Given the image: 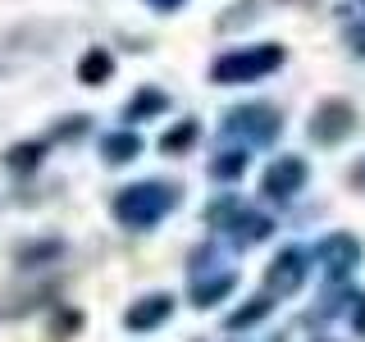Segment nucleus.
I'll list each match as a JSON object with an SVG mask.
<instances>
[{
  "label": "nucleus",
  "mask_w": 365,
  "mask_h": 342,
  "mask_svg": "<svg viewBox=\"0 0 365 342\" xmlns=\"http://www.w3.org/2000/svg\"><path fill=\"white\" fill-rule=\"evenodd\" d=\"M178 205L174 182H133L114 197V219L123 228H151Z\"/></svg>",
  "instance_id": "nucleus-1"
},
{
  "label": "nucleus",
  "mask_w": 365,
  "mask_h": 342,
  "mask_svg": "<svg viewBox=\"0 0 365 342\" xmlns=\"http://www.w3.org/2000/svg\"><path fill=\"white\" fill-rule=\"evenodd\" d=\"M283 64V46H247V51H228L220 55V60L210 64V83H220V87H237V83H256V78H265L274 73V68Z\"/></svg>",
  "instance_id": "nucleus-2"
},
{
  "label": "nucleus",
  "mask_w": 365,
  "mask_h": 342,
  "mask_svg": "<svg viewBox=\"0 0 365 342\" xmlns=\"http://www.w3.org/2000/svg\"><path fill=\"white\" fill-rule=\"evenodd\" d=\"M279 133H283V119L274 105H237L224 114V137H242L251 146L279 142Z\"/></svg>",
  "instance_id": "nucleus-3"
},
{
  "label": "nucleus",
  "mask_w": 365,
  "mask_h": 342,
  "mask_svg": "<svg viewBox=\"0 0 365 342\" xmlns=\"http://www.w3.org/2000/svg\"><path fill=\"white\" fill-rule=\"evenodd\" d=\"M306 133H311V142L319 146H338V142H347L351 133H356V110H351V100H319L315 114H311V123H306Z\"/></svg>",
  "instance_id": "nucleus-4"
},
{
  "label": "nucleus",
  "mask_w": 365,
  "mask_h": 342,
  "mask_svg": "<svg viewBox=\"0 0 365 342\" xmlns=\"http://www.w3.org/2000/svg\"><path fill=\"white\" fill-rule=\"evenodd\" d=\"M306 265H311V256H306L302 247H283L265 269V292L269 296H292L306 283Z\"/></svg>",
  "instance_id": "nucleus-5"
},
{
  "label": "nucleus",
  "mask_w": 365,
  "mask_h": 342,
  "mask_svg": "<svg viewBox=\"0 0 365 342\" xmlns=\"http://www.w3.org/2000/svg\"><path fill=\"white\" fill-rule=\"evenodd\" d=\"M306 178H311V169H306L302 155H279L265 169V178H260V192H265L269 201H292L297 192L306 187Z\"/></svg>",
  "instance_id": "nucleus-6"
},
{
  "label": "nucleus",
  "mask_w": 365,
  "mask_h": 342,
  "mask_svg": "<svg viewBox=\"0 0 365 342\" xmlns=\"http://www.w3.org/2000/svg\"><path fill=\"white\" fill-rule=\"evenodd\" d=\"M315 260L329 269V279H347V274L361 265V242L351 233H329L324 242L315 247Z\"/></svg>",
  "instance_id": "nucleus-7"
},
{
  "label": "nucleus",
  "mask_w": 365,
  "mask_h": 342,
  "mask_svg": "<svg viewBox=\"0 0 365 342\" xmlns=\"http://www.w3.org/2000/svg\"><path fill=\"white\" fill-rule=\"evenodd\" d=\"M169 315H174V296L155 292V296H142V301H133L128 315H123V324H128L133 333H146V328H160Z\"/></svg>",
  "instance_id": "nucleus-8"
},
{
  "label": "nucleus",
  "mask_w": 365,
  "mask_h": 342,
  "mask_svg": "<svg viewBox=\"0 0 365 342\" xmlns=\"http://www.w3.org/2000/svg\"><path fill=\"white\" fill-rule=\"evenodd\" d=\"M224 233L233 237L237 247H256V242H265V237L274 233V219H269V214H260V210H247V205H242V210H237V219L228 224Z\"/></svg>",
  "instance_id": "nucleus-9"
},
{
  "label": "nucleus",
  "mask_w": 365,
  "mask_h": 342,
  "mask_svg": "<svg viewBox=\"0 0 365 342\" xmlns=\"http://www.w3.org/2000/svg\"><path fill=\"white\" fill-rule=\"evenodd\" d=\"M237 288V274L233 269H224V274H215V279H197V274H192V306H220L228 292Z\"/></svg>",
  "instance_id": "nucleus-10"
},
{
  "label": "nucleus",
  "mask_w": 365,
  "mask_h": 342,
  "mask_svg": "<svg viewBox=\"0 0 365 342\" xmlns=\"http://www.w3.org/2000/svg\"><path fill=\"white\" fill-rule=\"evenodd\" d=\"M142 151V137H137L133 128H114L101 137V155L110 160V165H128V160Z\"/></svg>",
  "instance_id": "nucleus-11"
},
{
  "label": "nucleus",
  "mask_w": 365,
  "mask_h": 342,
  "mask_svg": "<svg viewBox=\"0 0 365 342\" xmlns=\"http://www.w3.org/2000/svg\"><path fill=\"white\" fill-rule=\"evenodd\" d=\"M165 110H169V96H165V91H160V87H142L128 100L123 119H128V123H142V119H155V114H165Z\"/></svg>",
  "instance_id": "nucleus-12"
},
{
  "label": "nucleus",
  "mask_w": 365,
  "mask_h": 342,
  "mask_svg": "<svg viewBox=\"0 0 365 342\" xmlns=\"http://www.w3.org/2000/svg\"><path fill=\"white\" fill-rule=\"evenodd\" d=\"M110 73H114V60H110V51H87L83 55V64H78V78H83L87 87H101V83H110Z\"/></svg>",
  "instance_id": "nucleus-13"
},
{
  "label": "nucleus",
  "mask_w": 365,
  "mask_h": 342,
  "mask_svg": "<svg viewBox=\"0 0 365 342\" xmlns=\"http://www.w3.org/2000/svg\"><path fill=\"white\" fill-rule=\"evenodd\" d=\"M46 160V142H19L5 151V169H14V174H32Z\"/></svg>",
  "instance_id": "nucleus-14"
},
{
  "label": "nucleus",
  "mask_w": 365,
  "mask_h": 342,
  "mask_svg": "<svg viewBox=\"0 0 365 342\" xmlns=\"http://www.w3.org/2000/svg\"><path fill=\"white\" fill-rule=\"evenodd\" d=\"M269 311H274L269 292H260V296H251L242 311H233V315H228V328H233V333H237V328H251V324H260V319H265Z\"/></svg>",
  "instance_id": "nucleus-15"
},
{
  "label": "nucleus",
  "mask_w": 365,
  "mask_h": 342,
  "mask_svg": "<svg viewBox=\"0 0 365 342\" xmlns=\"http://www.w3.org/2000/svg\"><path fill=\"white\" fill-rule=\"evenodd\" d=\"M201 137V128H197V119H182V123H174L165 137H160V151L165 155H178V151H187L192 142Z\"/></svg>",
  "instance_id": "nucleus-16"
},
{
  "label": "nucleus",
  "mask_w": 365,
  "mask_h": 342,
  "mask_svg": "<svg viewBox=\"0 0 365 342\" xmlns=\"http://www.w3.org/2000/svg\"><path fill=\"white\" fill-rule=\"evenodd\" d=\"M242 169H247V155L242 151H220V155L210 160V178H220V182L242 178Z\"/></svg>",
  "instance_id": "nucleus-17"
},
{
  "label": "nucleus",
  "mask_w": 365,
  "mask_h": 342,
  "mask_svg": "<svg viewBox=\"0 0 365 342\" xmlns=\"http://www.w3.org/2000/svg\"><path fill=\"white\" fill-rule=\"evenodd\" d=\"M237 210H242V201H237V197H220V201L210 205V210H205V224H210V228H220V233H224V228L237 219Z\"/></svg>",
  "instance_id": "nucleus-18"
},
{
  "label": "nucleus",
  "mask_w": 365,
  "mask_h": 342,
  "mask_svg": "<svg viewBox=\"0 0 365 342\" xmlns=\"http://www.w3.org/2000/svg\"><path fill=\"white\" fill-rule=\"evenodd\" d=\"M51 256H60V242H37L19 256V265H37V260H51Z\"/></svg>",
  "instance_id": "nucleus-19"
},
{
  "label": "nucleus",
  "mask_w": 365,
  "mask_h": 342,
  "mask_svg": "<svg viewBox=\"0 0 365 342\" xmlns=\"http://www.w3.org/2000/svg\"><path fill=\"white\" fill-rule=\"evenodd\" d=\"M347 41H351V51H356V55H365V28H351Z\"/></svg>",
  "instance_id": "nucleus-20"
},
{
  "label": "nucleus",
  "mask_w": 365,
  "mask_h": 342,
  "mask_svg": "<svg viewBox=\"0 0 365 342\" xmlns=\"http://www.w3.org/2000/svg\"><path fill=\"white\" fill-rule=\"evenodd\" d=\"M351 328L365 333V296H356V315H351Z\"/></svg>",
  "instance_id": "nucleus-21"
},
{
  "label": "nucleus",
  "mask_w": 365,
  "mask_h": 342,
  "mask_svg": "<svg viewBox=\"0 0 365 342\" xmlns=\"http://www.w3.org/2000/svg\"><path fill=\"white\" fill-rule=\"evenodd\" d=\"M351 187H361V192H365V160H361L356 169H351Z\"/></svg>",
  "instance_id": "nucleus-22"
},
{
  "label": "nucleus",
  "mask_w": 365,
  "mask_h": 342,
  "mask_svg": "<svg viewBox=\"0 0 365 342\" xmlns=\"http://www.w3.org/2000/svg\"><path fill=\"white\" fill-rule=\"evenodd\" d=\"M146 5H155V9H178L182 0H146Z\"/></svg>",
  "instance_id": "nucleus-23"
},
{
  "label": "nucleus",
  "mask_w": 365,
  "mask_h": 342,
  "mask_svg": "<svg viewBox=\"0 0 365 342\" xmlns=\"http://www.w3.org/2000/svg\"><path fill=\"white\" fill-rule=\"evenodd\" d=\"M361 5H365V0H361Z\"/></svg>",
  "instance_id": "nucleus-24"
}]
</instances>
